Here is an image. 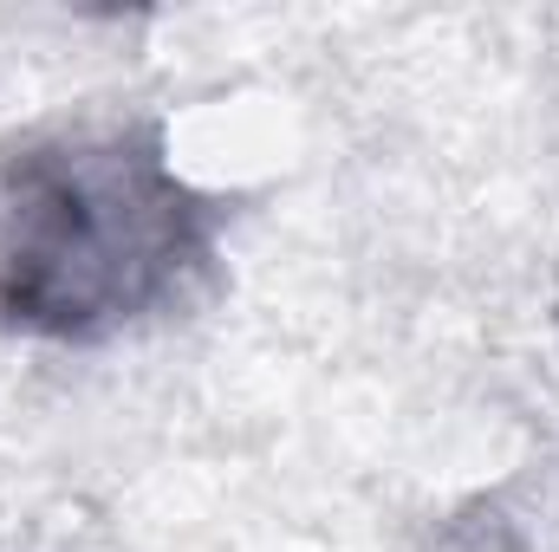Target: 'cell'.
Returning a JSON list of instances; mask_svg holds the SVG:
<instances>
[{"label": "cell", "mask_w": 559, "mask_h": 552, "mask_svg": "<svg viewBox=\"0 0 559 552\" xmlns=\"http://www.w3.org/2000/svg\"><path fill=\"white\" fill-rule=\"evenodd\" d=\"M222 202L176 176L156 124L52 131L0 156V325L98 345L215 267Z\"/></svg>", "instance_id": "1"}]
</instances>
